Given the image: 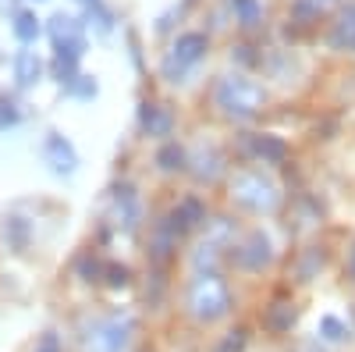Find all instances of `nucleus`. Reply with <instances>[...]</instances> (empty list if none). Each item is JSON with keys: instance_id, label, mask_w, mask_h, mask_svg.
I'll use <instances>...</instances> for the list:
<instances>
[{"instance_id": "obj_1", "label": "nucleus", "mask_w": 355, "mask_h": 352, "mask_svg": "<svg viewBox=\"0 0 355 352\" xmlns=\"http://www.w3.org/2000/svg\"><path fill=\"white\" fill-rule=\"evenodd\" d=\"M132 317L128 313H110L96 317L82 328V352H128L132 345Z\"/></svg>"}, {"instance_id": "obj_2", "label": "nucleus", "mask_w": 355, "mask_h": 352, "mask_svg": "<svg viewBox=\"0 0 355 352\" xmlns=\"http://www.w3.org/2000/svg\"><path fill=\"white\" fill-rule=\"evenodd\" d=\"M227 310H231V296L217 274H199L189 285V313L199 324H214V320L227 317Z\"/></svg>"}, {"instance_id": "obj_3", "label": "nucleus", "mask_w": 355, "mask_h": 352, "mask_svg": "<svg viewBox=\"0 0 355 352\" xmlns=\"http://www.w3.org/2000/svg\"><path fill=\"white\" fill-rule=\"evenodd\" d=\"M263 103V93H259V85L242 78V75H227L220 78L217 85V107L231 117H239V121H249V117L259 110Z\"/></svg>"}, {"instance_id": "obj_4", "label": "nucleus", "mask_w": 355, "mask_h": 352, "mask_svg": "<svg viewBox=\"0 0 355 352\" xmlns=\"http://www.w3.org/2000/svg\"><path fill=\"white\" fill-rule=\"evenodd\" d=\"M231 192H234V199H239L242 207H249L256 214H270L277 207V199H281L277 196V185L270 178H263L259 171H242L239 178H234Z\"/></svg>"}, {"instance_id": "obj_5", "label": "nucleus", "mask_w": 355, "mask_h": 352, "mask_svg": "<svg viewBox=\"0 0 355 352\" xmlns=\"http://www.w3.org/2000/svg\"><path fill=\"white\" fill-rule=\"evenodd\" d=\"M43 157H46V164H50V171H53V174H75V167H78V153H75V146H71L64 135H57V132H50V135H46Z\"/></svg>"}, {"instance_id": "obj_6", "label": "nucleus", "mask_w": 355, "mask_h": 352, "mask_svg": "<svg viewBox=\"0 0 355 352\" xmlns=\"http://www.w3.org/2000/svg\"><path fill=\"white\" fill-rule=\"evenodd\" d=\"M239 260H242V267H249V271L270 267V260H274V246H270V239H266L263 231H252L249 239H245V246L239 249Z\"/></svg>"}, {"instance_id": "obj_7", "label": "nucleus", "mask_w": 355, "mask_h": 352, "mask_svg": "<svg viewBox=\"0 0 355 352\" xmlns=\"http://www.w3.org/2000/svg\"><path fill=\"white\" fill-rule=\"evenodd\" d=\"M202 53H206V36H202V33H185V36L174 40L167 61H174L178 68H192Z\"/></svg>"}, {"instance_id": "obj_8", "label": "nucleus", "mask_w": 355, "mask_h": 352, "mask_svg": "<svg viewBox=\"0 0 355 352\" xmlns=\"http://www.w3.org/2000/svg\"><path fill=\"white\" fill-rule=\"evenodd\" d=\"M139 125H142L146 135H171L174 117H171V110L160 107V103H142V110H139Z\"/></svg>"}, {"instance_id": "obj_9", "label": "nucleus", "mask_w": 355, "mask_h": 352, "mask_svg": "<svg viewBox=\"0 0 355 352\" xmlns=\"http://www.w3.org/2000/svg\"><path fill=\"white\" fill-rule=\"evenodd\" d=\"M189 164H192V174H196L199 182H214L217 174H220V164H224V160H220V153H217V146H206V142H202L199 150L192 153Z\"/></svg>"}, {"instance_id": "obj_10", "label": "nucleus", "mask_w": 355, "mask_h": 352, "mask_svg": "<svg viewBox=\"0 0 355 352\" xmlns=\"http://www.w3.org/2000/svg\"><path fill=\"white\" fill-rule=\"evenodd\" d=\"M43 75V61H40V53L36 50H18L15 57V78L21 90H28V85H36Z\"/></svg>"}, {"instance_id": "obj_11", "label": "nucleus", "mask_w": 355, "mask_h": 352, "mask_svg": "<svg viewBox=\"0 0 355 352\" xmlns=\"http://www.w3.org/2000/svg\"><path fill=\"white\" fill-rule=\"evenodd\" d=\"M331 47L334 50H355V4H348L338 15V22L331 28Z\"/></svg>"}, {"instance_id": "obj_12", "label": "nucleus", "mask_w": 355, "mask_h": 352, "mask_svg": "<svg viewBox=\"0 0 355 352\" xmlns=\"http://www.w3.org/2000/svg\"><path fill=\"white\" fill-rule=\"evenodd\" d=\"M199 221H206V214H202V207H199L196 199L178 203V210L171 214V228H174V235H178V231H189V228H196Z\"/></svg>"}, {"instance_id": "obj_13", "label": "nucleus", "mask_w": 355, "mask_h": 352, "mask_svg": "<svg viewBox=\"0 0 355 352\" xmlns=\"http://www.w3.org/2000/svg\"><path fill=\"white\" fill-rule=\"evenodd\" d=\"M252 150H256V157L266 160V164H281V160L288 157V146H284L277 135H256V139H252Z\"/></svg>"}, {"instance_id": "obj_14", "label": "nucleus", "mask_w": 355, "mask_h": 352, "mask_svg": "<svg viewBox=\"0 0 355 352\" xmlns=\"http://www.w3.org/2000/svg\"><path fill=\"white\" fill-rule=\"evenodd\" d=\"M157 164H160V171H182L189 164V153L178 142H164L160 153H157Z\"/></svg>"}, {"instance_id": "obj_15", "label": "nucleus", "mask_w": 355, "mask_h": 352, "mask_svg": "<svg viewBox=\"0 0 355 352\" xmlns=\"http://www.w3.org/2000/svg\"><path fill=\"white\" fill-rule=\"evenodd\" d=\"M15 36L21 43H36L40 40V18L33 11H18L15 15Z\"/></svg>"}, {"instance_id": "obj_16", "label": "nucleus", "mask_w": 355, "mask_h": 352, "mask_svg": "<svg viewBox=\"0 0 355 352\" xmlns=\"http://www.w3.org/2000/svg\"><path fill=\"white\" fill-rule=\"evenodd\" d=\"M217 256H220V246L217 242H202L199 249H196V256H192V263H196V271L202 274H214V267H217Z\"/></svg>"}, {"instance_id": "obj_17", "label": "nucleus", "mask_w": 355, "mask_h": 352, "mask_svg": "<svg viewBox=\"0 0 355 352\" xmlns=\"http://www.w3.org/2000/svg\"><path fill=\"white\" fill-rule=\"evenodd\" d=\"M234 4V15H239L242 25H256L263 18V8H259V0H231Z\"/></svg>"}, {"instance_id": "obj_18", "label": "nucleus", "mask_w": 355, "mask_h": 352, "mask_svg": "<svg viewBox=\"0 0 355 352\" xmlns=\"http://www.w3.org/2000/svg\"><path fill=\"white\" fill-rule=\"evenodd\" d=\"M320 338H327V342H345V338H348V328L341 324L338 317H320Z\"/></svg>"}, {"instance_id": "obj_19", "label": "nucleus", "mask_w": 355, "mask_h": 352, "mask_svg": "<svg viewBox=\"0 0 355 352\" xmlns=\"http://www.w3.org/2000/svg\"><path fill=\"white\" fill-rule=\"evenodd\" d=\"M334 4V0H295V11L299 15H306V18H316V15H323Z\"/></svg>"}, {"instance_id": "obj_20", "label": "nucleus", "mask_w": 355, "mask_h": 352, "mask_svg": "<svg viewBox=\"0 0 355 352\" xmlns=\"http://www.w3.org/2000/svg\"><path fill=\"white\" fill-rule=\"evenodd\" d=\"M75 65H78V61H71V57H61V53H57V61H53V75L61 78V82H75V78H78V75H75Z\"/></svg>"}, {"instance_id": "obj_21", "label": "nucleus", "mask_w": 355, "mask_h": 352, "mask_svg": "<svg viewBox=\"0 0 355 352\" xmlns=\"http://www.w3.org/2000/svg\"><path fill=\"white\" fill-rule=\"evenodd\" d=\"M33 352H64V345H61V335L57 331H46V335H40V342H36V349Z\"/></svg>"}, {"instance_id": "obj_22", "label": "nucleus", "mask_w": 355, "mask_h": 352, "mask_svg": "<svg viewBox=\"0 0 355 352\" xmlns=\"http://www.w3.org/2000/svg\"><path fill=\"white\" fill-rule=\"evenodd\" d=\"M71 90H75V97H82V100H93V97H96V82L89 78V75H78V78L71 82Z\"/></svg>"}, {"instance_id": "obj_23", "label": "nucleus", "mask_w": 355, "mask_h": 352, "mask_svg": "<svg viewBox=\"0 0 355 352\" xmlns=\"http://www.w3.org/2000/svg\"><path fill=\"white\" fill-rule=\"evenodd\" d=\"M18 121V107H15V100H0V128H11Z\"/></svg>"}, {"instance_id": "obj_24", "label": "nucleus", "mask_w": 355, "mask_h": 352, "mask_svg": "<svg viewBox=\"0 0 355 352\" xmlns=\"http://www.w3.org/2000/svg\"><path fill=\"white\" fill-rule=\"evenodd\" d=\"M245 349V335L242 331H231L220 345H217V352H242Z\"/></svg>"}, {"instance_id": "obj_25", "label": "nucleus", "mask_w": 355, "mask_h": 352, "mask_svg": "<svg viewBox=\"0 0 355 352\" xmlns=\"http://www.w3.org/2000/svg\"><path fill=\"white\" fill-rule=\"evenodd\" d=\"M291 320H295L291 313H281V310H274V313H270V324H274L277 331H284V328H291Z\"/></svg>"}, {"instance_id": "obj_26", "label": "nucleus", "mask_w": 355, "mask_h": 352, "mask_svg": "<svg viewBox=\"0 0 355 352\" xmlns=\"http://www.w3.org/2000/svg\"><path fill=\"white\" fill-rule=\"evenodd\" d=\"M107 274H110V285H125L128 281V271L125 267H110Z\"/></svg>"}, {"instance_id": "obj_27", "label": "nucleus", "mask_w": 355, "mask_h": 352, "mask_svg": "<svg viewBox=\"0 0 355 352\" xmlns=\"http://www.w3.org/2000/svg\"><path fill=\"white\" fill-rule=\"evenodd\" d=\"M348 274H352V278H355V246H352V249H348Z\"/></svg>"}]
</instances>
